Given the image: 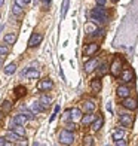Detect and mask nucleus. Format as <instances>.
Listing matches in <instances>:
<instances>
[{"mask_svg":"<svg viewBox=\"0 0 138 146\" xmlns=\"http://www.w3.org/2000/svg\"><path fill=\"white\" fill-rule=\"evenodd\" d=\"M91 19L94 23H97V24H104V23H107V11H106V8L104 6H101V5H98L97 8H94L91 11Z\"/></svg>","mask_w":138,"mask_h":146,"instance_id":"nucleus-1","label":"nucleus"},{"mask_svg":"<svg viewBox=\"0 0 138 146\" xmlns=\"http://www.w3.org/2000/svg\"><path fill=\"white\" fill-rule=\"evenodd\" d=\"M74 142V134H73V131H70V130H62L60 133V143L62 145H71Z\"/></svg>","mask_w":138,"mask_h":146,"instance_id":"nucleus-2","label":"nucleus"},{"mask_svg":"<svg viewBox=\"0 0 138 146\" xmlns=\"http://www.w3.org/2000/svg\"><path fill=\"white\" fill-rule=\"evenodd\" d=\"M122 66H123L122 60H120V58H114L113 63H111V66H110L111 75H113V76H119L120 73H122Z\"/></svg>","mask_w":138,"mask_h":146,"instance_id":"nucleus-3","label":"nucleus"},{"mask_svg":"<svg viewBox=\"0 0 138 146\" xmlns=\"http://www.w3.org/2000/svg\"><path fill=\"white\" fill-rule=\"evenodd\" d=\"M122 106L125 109H128V110H135L138 108V102L135 100V98H131V97H126V98H123V102H122Z\"/></svg>","mask_w":138,"mask_h":146,"instance_id":"nucleus-4","label":"nucleus"},{"mask_svg":"<svg viewBox=\"0 0 138 146\" xmlns=\"http://www.w3.org/2000/svg\"><path fill=\"white\" fill-rule=\"evenodd\" d=\"M37 88L40 90V91H49V90H52L54 88V82L51 81V79H43V81H40L39 82V85H37Z\"/></svg>","mask_w":138,"mask_h":146,"instance_id":"nucleus-5","label":"nucleus"},{"mask_svg":"<svg viewBox=\"0 0 138 146\" xmlns=\"http://www.w3.org/2000/svg\"><path fill=\"white\" fill-rule=\"evenodd\" d=\"M119 121H120V124L123 125V127H132V124H134V121H132V116L128 115V113H120V116H119Z\"/></svg>","mask_w":138,"mask_h":146,"instance_id":"nucleus-6","label":"nucleus"},{"mask_svg":"<svg viewBox=\"0 0 138 146\" xmlns=\"http://www.w3.org/2000/svg\"><path fill=\"white\" fill-rule=\"evenodd\" d=\"M134 79V73L131 72L129 69H125V70H122V73H120V81L123 82V84H128V82H131Z\"/></svg>","mask_w":138,"mask_h":146,"instance_id":"nucleus-7","label":"nucleus"},{"mask_svg":"<svg viewBox=\"0 0 138 146\" xmlns=\"http://www.w3.org/2000/svg\"><path fill=\"white\" fill-rule=\"evenodd\" d=\"M42 40H43V35H42V33H34V35L30 37V40H28V46H30V48H33V46L39 45Z\"/></svg>","mask_w":138,"mask_h":146,"instance_id":"nucleus-8","label":"nucleus"},{"mask_svg":"<svg viewBox=\"0 0 138 146\" xmlns=\"http://www.w3.org/2000/svg\"><path fill=\"white\" fill-rule=\"evenodd\" d=\"M97 67H98V60L97 58H92V60H89V61L85 63V72H86V73L94 72Z\"/></svg>","mask_w":138,"mask_h":146,"instance_id":"nucleus-9","label":"nucleus"},{"mask_svg":"<svg viewBox=\"0 0 138 146\" xmlns=\"http://www.w3.org/2000/svg\"><path fill=\"white\" fill-rule=\"evenodd\" d=\"M98 49H100V45H98V43H95V42L94 43H89L86 48H85V55L91 57V55H94Z\"/></svg>","mask_w":138,"mask_h":146,"instance_id":"nucleus-10","label":"nucleus"},{"mask_svg":"<svg viewBox=\"0 0 138 146\" xmlns=\"http://www.w3.org/2000/svg\"><path fill=\"white\" fill-rule=\"evenodd\" d=\"M117 97H120V98H126V97H129V94H131V90H129V87H126V85H120L119 88H117Z\"/></svg>","mask_w":138,"mask_h":146,"instance_id":"nucleus-11","label":"nucleus"},{"mask_svg":"<svg viewBox=\"0 0 138 146\" xmlns=\"http://www.w3.org/2000/svg\"><path fill=\"white\" fill-rule=\"evenodd\" d=\"M28 121V118L25 116L24 113H18V115H15L14 116V119H12V124H18V125H25V122Z\"/></svg>","mask_w":138,"mask_h":146,"instance_id":"nucleus-12","label":"nucleus"},{"mask_svg":"<svg viewBox=\"0 0 138 146\" xmlns=\"http://www.w3.org/2000/svg\"><path fill=\"white\" fill-rule=\"evenodd\" d=\"M22 76H25L27 79H37L39 78V70L36 69H27L22 72Z\"/></svg>","mask_w":138,"mask_h":146,"instance_id":"nucleus-13","label":"nucleus"},{"mask_svg":"<svg viewBox=\"0 0 138 146\" xmlns=\"http://www.w3.org/2000/svg\"><path fill=\"white\" fill-rule=\"evenodd\" d=\"M103 88V85H101V79L100 78H95V79H92L91 81V90L94 91V92H100Z\"/></svg>","mask_w":138,"mask_h":146,"instance_id":"nucleus-14","label":"nucleus"},{"mask_svg":"<svg viewBox=\"0 0 138 146\" xmlns=\"http://www.w3.org/2000/svg\"><path fill=\"white\" fill-rule=\"evenodd\" d=\"M103 124H104V119L101 118V116H98V118H95V121L91 124V128H92V131H98L101 127H103Z\"/></svg>","mask_w":138,"mask_h":146,"instance_id":"nucleus-15","label":"nucleus"},{"mask_svg":"<svg viewBox=\"0 0 138 146\" xmlns=\"http://www.w3.org/2000/svg\"><path fill=\"white\" fill-rule=\"evenodd\" d=\"M94 121H95V116L92 115V112H91V113L85 115V116L82 118V125H83V127H88V125H91Z\"/></svg>","mask_w":138,"mask_h":146,"instance_id":"nucleus-16","label":"nucleus"},{"mask_svg":"<svg viewBox=\"0 0 138 146\" xmlns=\"http://www.w3.org/2000/svg\"><path fill=\"white\" fill-rule=\"evenodd\" d=\"M31 110L36 112V113H42V112L45 110V106L40 103V100H39V102H33L31 103Z\"/></svg>","mask_w":138,"mask_h":146,"instance_id":"nucleus-17","label":"nucleus"},{"mask_svg":"<svg viewBox=\"0 0 138 146\" xmlns=\"http://www.w3.org/2000/svg\"><path fill=\"white\" fill-rule=\"evenodd\" d=\"M5 42L8 45H14L16 42V35L15 33H8V35L5 36Z\"/></svg>","mask_w":138,"mask_h":146,"instance_id":"nucleus-18","label":"nucleus"},{"mask_svg":"<svg viewBox=\"0 0 138 146\" xmlns=\"http://www.w3.org/2000/svg\"><path fill=\"white\" fill-rule=\"evenodd\" d=\"M11 127H12V131H15V133H18L19 136H24L25 134V131H24V125H18V124H12L11 122Z\"/></svg>","mask_w":138,"mask_h":146,"instance_id":"nucleus-19","label":"nucleus"},{"mask_svg":"<svg viewBox=\"0 0 138 146\" xmlns=\"http://www.w3.org/2000/svg\"><path fill=\"white\" fill-rule=\"evenodd\" d=\"M71 119H73V121H79V119H82V112H80V109H77V108L71 109Z\"/></svg>","mask_w":138,"mask_h":146,"instance_id":"nucleus-20","label":"nucleus"},{"mask_svg":"<svg viewBox=\"0 0 138 146\" xmlns=\"http://www.w3.org/2000/svg\"><path fill=\"white\" fill-rule=\"evenodd\" d=\"M6 139H8V140H12V142H16V140H21V139H22V136H19L18 134V133H8V134H6Z\"/></svg>","mask_w":138,"mask_h":146,"instance_id":"nucleus-21","label":"nucleus"},{"mask_svg":"<svg viewBox=\"0 0 138 146\" xmlns=\"http://www.w3.org/2000/svg\"><path fill=\"white\" fill-rule=\"evenodd\" d=\"M83 110L88 112V113H91V112L95 110V104L92 103V102H85L83 103Z\"/></svg>","mask_w":138,"mask_h":146,"instance_id":"nucleus-22","label":"nucleus"},{"mask_svg":"<svg viewBox=\"0 0 138 146\" xmlns=\"http://www.w3.org/2000/svg\"><path fill=\"white\" fill-rule=\"evenodd\" d=\"M5 72V75H14V73L16 72V64H9V66H6V69L3 70Z\"/></svg>","mask_w":138,"mask_h":146,"instance_id":"nucleus-23","label":"nucleus"},{"mask_svg":"<svg viewBox=\"0 0 138 146\" xmlns=\"http://www.w3.org/2000/svg\"><path fill=\"white\" fill-rule=\"evenodd\" d=\"M11 109H12V103H11V102H8V100L3 102V104H2V110L5 112V113H9Z\"/></svg>","mask_w":138,"mask_h":146,"instance_id":"nucleus-24","label":"nucleus"},{"mask_svg":"<svg viewBox=\"0 0 138 146\" xmlns=\"http://www.w3.org/2000/svg\"><path fill=\"white\" fill-rule=\"evenodd\" d=\"M68 0H64L62 2V9H61V17L65 18V15H67V11H68Z\"/></svg>","mask_w":138,"mask_h":146,"instance_id":"nucleus-25","label":"nucleus"},{"mask_svg":"<svg viewBox=\"0 0 138 146\" xmlns=\"http://www.w3.org/2000/svg\"><path fill=\"white\" fill-rule=\"evenodd\" d=\"M40 103H42V104L45 106V108H46V106H49V104L52 103V98H51V97H48V96H45V94H43V96L40 97Z\"/></svg>","mask_w":138,"mask_h":146,"instance_id":"nucleus-26","label":"nucleus"},{"mask_svg":"<svg viewBox=\"0 0 138 146\" xmlns=\"http://www.w3.org/2000/svg\"><path fill=\"white\" fill-rule=\"evenodd\" d=\"M22 9L24 8H21V6H19V5H14V8H12V12H14V15H21L22 14Z\"/></svg>","mask_w":138,"mask_h":146,"instance_id":"nucleus-27","label":"nucleus"},{"mask_svg":"<svg viewBox=\"0 0 138 146\" xmlns=\"http://www.w3.org/2000/svg\"><path fill=\"white\" fill-rule=\"evenodd\" d=\"M19 110H21L22 113H24L25 116H27L28 119H33V118H34V116H33V113H31V112H30V110H27V109L24 108V106H21V108H19Z\"/></svg>","mask_w":138,"mask_h":146,"instance_id":"nucleus-28","label":"nucleus"},{"mask_svg":"<svg viewBox=\"0 0 138 146\" xmlns=\"http://www.w3.org/2000/svg\"><path fill=\"white\" fill-rule=\"evenodd\" d=\"M119 139H123V131L122 130H117L113 133V140H119Z\"/></svg>","mask_w":138,"mask_h":146,"instance_id":"nucleus-29","label":"nucleus"},{"mask_svg":"<svg viewBox=\"0 0 138 146\" xmlns=\"http://www.w3.org/2000/svg\"><path fill=\"white\" fill-rule=\"evenodd\" d=\"M15 92H16V97L25 96V88H24V87H16V88H15Z\"/></svg>","mask_w":138,"mask_h":146,"instance_id":"nucleus-30","label":"nucleus"},{"mask_svg":"<svg viewBox=\"0 0 138 146\" xmlns=\"http://www.w3.org/2000/svg\"><path fill=\"white\" fill-rule=\"evenodd\" d=\"M98 73H100L101 76H103V75H106V73H107V64H106V63H103V64L100 66V70H98Z\"/></svg>","mask_w":138,"mask_h":146,"instance_id":"nucleus-31","label":"nucleus"},{"mask_svg":"<svg viewBox=\"0 0 138 146\" xmlns=\"http://www.w3.org/2000/svg\"><path fill=\"white\" fill-rule=\"evenodd\" d=\"M83 143L86 145V146H91V145H94V139H92L91 136H86L83 139Z\"/></svg>","mask_w":138,"mask_h":146,"instance_id":"nucleus-32","label":"nucleus"},{"mask_svg":"<svg viewBox=\"0 0 138 146\" xmlns=\"http://www.w3.org/2000/svg\"><path fill=\"white\" fill-rule=\"evenodd\" d=\"M9 54V48L8 46H0V55H8Z\"/></svg>","mask_w":138,"mask_h":146,"instance_id":"nucleus-33","label":"nucleus"},{"mask_svg":"<svg viewBox=\"0 0 138 146\" xmlns=\"http://www.w3.org/2000/svg\"><path fill=\"white\" fill-rule=\"evenodd\" d=\"M8 145H11V142H6V139L0 137V146H8Z\"/></svg>","mask_w":138,"mask_h":146,"instance_id":"nucleus-34","label":"nucleus"},{"mask_svg":"<svg viewBox=\"0 0 138 146\" xmlns=\"http://www.w3.org/2000/svg\"><path fill=\"white\" fill-rule=\"evenodd\" d=\"M114 145H117V146H125V145H126V142L122 140V139H119V140H114Z\"/></svg>","mask_w":138,"mask_h":146,"instance_id":"nucleus-35","label":"nucleus"},{"mask_svg":"<svg viewBox=\"0 0 138 146\" xmlns=\"http://www.w3.org/2000/svg\"><path fill=\"white\" fill-rule=\"evenodd\" d=\"M67 130H70V131L76 130V124H74V122H70V124H67Z\"/></svg>","mask_w":138,"mask_h":146,"instance_id":"nucleus-36","label":"nucleus"},{"mask_svg":"<svg viewBox=\"0 0 138 146\" xmlns=\"http://www.w3.org/2000/svg\"><path fill=\"white\" fill-rule=\"evenodd\" d=\"M15 3H16V5H19L21 8H24V6H25V3H27V2H25V0H16Z\"/></svg>","mask_w":138,"mask_h":146,"instance_id":"nucleus-37","label":"nucleus"},{"mask_svg":"<svg viewBox=\"0 0 138 146\" xmlns=\"http://www.w3.org/2000/svg\"><path fill=\"white\" fill-rule=\"evenodd\" d=\"M106 2H107V0H97V5H101V6H104V5H106Z\"/></svg>","mask_w":138,"mask_h":146,"instance_id":"nucleus-38","label":"nucleus"},{"mask_svg":"<svg viewBox=\"0 0 138 146\" xmlns=\"http://www.w3.org/2000/svg\"><path fill=\"white\" fill-rule=\"evenodd\" d=\"M2 64H3V58H2V55H0V67H2Z\"/></svg>","mask_w":138,"mask_h":146,"instance_id":"nucleus-39","label":"nucleus"},{"mask_svg":"<svg viewBox=\"0 0 138 146\" xmlns=\"http://www.w3.org/2000/svg\"><path fill=\"white\" fill-rule=\"evenodd\" d=\"M3 3H5V0H0V6H3Z\"/></svg>","mask_w":138,"mask_h":146,"instance_id":"nucleus-40","label":"nucleus"},{"mask_svg":"<svg viewBox=\"0 0 138 146\" xmlns=\"http://www.w3.org/2000/svg\"><path fill=\"white\" fill-rule=\"evenodd\" d=\"M42 2H43V3H49V0H42Z\"/></svg>","mask_w":138,"mask_h":146,"instance_id":"nucleus-41","label":"nucleus"},{"mask_svg":"<svg viewBox=\"0 0 138 146\" xmlns=\"http://www.w3.org/2000/svg\"><path fill=\"white\" fill-rule=\"evenodd\" d=\"M0 121H2V112H0Z\"/></svg>","mask_w":138,"mask_h":146,"instance_id":"nucleus-42","label":"nucleus"},{"mask_svg":"<svg viewBox=\"0 0 138 146\" xmlns=\"http://www.w3.org/2000/svg\"><path fill=\"white\" fill-rule=\"evenodd\" d=\"M2 30H3V27H2V25H0V31H2Z\"/></svg>","mask_w":138,"mask_h":146,"instance_id":"nucleus-43","label":"nucleus"},{"mask_svg":"<svg viewBox=\"0 0 138 146\" xmlns=\"http://www.w3.org/2000/svg\"><path fill=\"white\" fill-rule=\"evenodd\" d=\"M25 2H27V3H28V2H31V0H25Z\"/></svg>","mask_w":138,"mask_h":146,"instance_id":"nucleus-44","label":"nucleus"},{"mask_svg":"<svg viewBox=\"0 0 138 146\" xmlns=\"http://www.w3.org/2000/svg\"><path fill=\"white\" fill-rule=\"evenodd\" d=\"M111 2H117V0H111Z\"/></svg>","mask_w":138,"mask_h":146,"instance_id":"nucleus-45","label":"nucleus"}]
</instances>
